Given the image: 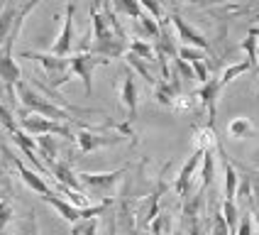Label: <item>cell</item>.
Segmentation results:
<instances>
[{
    "mask_svg": "<svg viewBox=\"0 0 259 235\" xmlns=\"http://www.w3.org/2000/svg\"><path fill=\"white\" fill-rule=\"evenodd\" d=\"M91 25H93V34H91L93 42L88 44V52H91V54L108 59V61L127 54L130 40L122 37V34H117L115 29L108 25V20H105L103 13L98 10V0H96L93 8H91Z\"/></svg>",
    "mask_w": 259,
    "mask_h": 235,
    "instance_id": "1",
    "label": "cell"
},
{
    "mask_svg": "<svg viewBox=\"0 0 259 235\" xmlns=\"http://www.w3.org/2000/svg\"><path fill=\"white\" fill-rule=\"evenodd\" d=\"M73 140H76V147L81 154H88V152H96V149H103V147H113L125 142L127 137L122 132H117V125H81V130L73 132Z\"/></svg>",
    "mask_w": 259,
    "mask_h": 235,
    "instance_id": "2",
    "label": "cell"
},
{
    "mask_svg": "<svg viewBox=\"0 0 259 235\" xmlns=\"http://www.w3.org/2000/svg\"><path fill=\"white\" fill-rule=\"evenodd\" d=\"M127 174V167H120L115 172H98V174H93V172H78V184H81V189L91 191V193H96V199H98V204L101 201H113V191L117 189V184L125 179Z\"/></svg>",
    "mask_w": 259,
    "mask_h": 235,
    "instance_id": "3",
    "label": "cell"
},
{
    "mask_svg": "<svg viewBox=\"0 0 259 235\" xmlns=\"http://www.w3.org/2000/svg\"><path fill=\"white\" fill-rule=\"evenodd\" d=\"M22 59L39 64L44 69V76H47V86L54 88V91L73 79V73L69 71V57H54V54H42V52H22Z\"/></svg>",
    "mask_w": 259,
    "mask_h": 235,
    "instance_id": "4",
    "label": "cell"
},
{
    "mask_svg": "<svg viewBox=\"0 0 259 235\" xmlns=\"http://www.w3.org/2000/svg\"><path fill=\"white\" fill-rule=\"evenodd\" d=\"M17 123H20V130L29 135V137H37V135H61V137H69L73 140V132L69 123H54L49 118L34 115L25 108L17 110Z\"/></svg>",
    "mask_w": 259,
    "mask_h": 235,
    "instance_id": "5",
    "label": "cell"
},
{
    "mask_svg": "<svg viewBox=\"0 0 259 235\" xmlns=\"http://www.w3.org/2000/svg\"><path fill=\"white\" fill-rule=\"evenodd\" d=\"M205 208V191L198 189L193 196H186L184 204V230H179L181 235H208V218L203 216Z\"/></svg>",
    "mask_w": 259,
    "mask_h": 235,
    "instance_id": "6",
    "label": "cell"
},
{
    "mask_svg": "<svg viewBox=\"0 0 259 235\" xmlns=\"http://www.w3.org/2000/svg\"><path fill=\"white\" fill-rule=\"evenodd\" d=\"M110 64L108 59L103 57H96L91 52H76V54H69V71L83 81V88H86V96L93 93V71L98 66H105Z\"/></svg>",
    "mask_w": 259,
    "mask_h": 235,
    "instance_id": "7",
    "label": "cell"
},
{
    "mask_svg": "<svg viewBox=\"0 0 259 235\" xmlns=\"http://www.w3.org/2000/svg\"><path fill=\"white\" fill-rule=\"evenodd\" d=\"M20 32L22 29L13 27L10 34L5 37L3 47H0V84H5V86H10V88H15L22 81V71H20L17 61L13 59V47H15V40L20 37Z\"/></svg>",
    "mask_w": 259,
    "mask_h": 235,
    "instance_id": "8",
    "label": "cell"
},
{
    "mask_svg": "<svg viewBox=\"0 0 259 235\" xmlns=\"http://www.w3.org/2000/svg\"><path fill=\"white\" fill-rule=\"evenodd\" d=\"M166 20H169V22L174 25V29H176V37L181 40V44H184V47H193V49L208 52V54H210L213 59H218L215 52H213V47H210V40H208L203 32H198V29L193 27V25H188V22L179 13H171L169 17H166Z\"/></svg>",
    "mask_w": 259,
    "mask_h": 235,
    "instance_id": "9",
    "label": "cell"
},
{
    "mask_svg": "<svg viewBox=\"0 0 259 235\" xmlns=\"http://www.w3.org/2000/svg\"><path fill=\"white\" fill-rule=\"evenodd\" d=\"M3 152H5V157H8V160L15 164L17 174H20V179L25 181V186H27V189H32L34 193H39V196H47V193H52V186L47 184V179H44L42 174H37L34 169H29L27 164L20 160L17 154H13V152H10V149H8L5 145H3Z\"/></svg>",
    "mask_w": 259,
    "mask_h": 235,
    "instance_id": "10",
    "label": "cell"
},
{
    "mask_svg": "<svg viewBox=\"0 0 259 235\" xmlns=\"http://www.w3.org/2000/svg\"><path fill=\"white\" fill-rule=\"evenodd\" d=\"M73 15H76V5L69 3L66 5V15H64V27L59 32L57 42L52 44L49 54H54V57H69L73 52Z\"/></svg>",
    "mask_w": 259,
    "mask_h": 235,
    "instance_id": "11",
    "label": "cell"
},
{
    "mask_svg": "<svg viewBox=\"0 0 259 235\" xmlns=\"http://www.w3.org/2000/svg\"><path fill=\"white\" fill-rule=\"evenodd\" d=\"M140 91H137V81H135V73L125 71L122 73V81H120V103L125 105L127 110V123L132 125L137 120V105H140Z\"/></svg>",
    "mask_w": 259,
    "mask_h": 235,
    "instance_id": "12",
    "label": "cell"
},
{
    "mask_svg": "<svg viewBox=\"0 0 259 235\" xmlns=\"http://www.w3.org/2000/svg\"><path fill=\"white\" fill-rule=\"evenodd\" d=\"M220 81L218 79H208L198 91H196V101L203 103V108L208 110V125L213 128L215 125V113H218V98H220Z\"/></svg>",
    "mask_w": 259,
    "mask_h": 235,
    "instance_id": "13",
    "label": "cell"
},
{
    "mask_svg": "<svg viewBox=\"0 0 259 235\" xmlns=\"http://www.w3.org/2000/svg\"><path fill=\"white\" fill-rule=\"evenodd\" d=\"M47 169H49L52 176L57 179V184H61V186H66V189H71V191H81V193H83L81 184H78V176H76V172L71 169L69 162L57 160V162H52V164H47Z\"/></svg>",
    "mask_w": 259,
    "mask_h": 235,
    "instance_id": "14",
    "label": "cell"
},
{
    "mask_svg": "<svg viewBox=\"0 0 259 235\" xmlns=\"http://www.w3.org/2000/svg\"><path fill=\"white\" fill-rule=\"evenodd\" d=\"M42 201H44V204H49V206H52V208L57 211L59 216H61V218L66 220V223H71V225H73V223H78V220H81V208H76V206L69 204L66 199H61V196H57L54 191H52V193H47V196H42Z\"/></svg>",
    "mask_w": 259,
    "mask_h": 235,
    "instance_id": "15",
    "label": "cell"
},
{
    "mask_svg": "<svg viewBox=\"0 0 259 235\" xmlns=\"http://www.w3.org/2000/svg\"><path fill=\"white\" fill-rule=\"evenodd\" d=\"M203 174H201V186L198 189H210L213 186V179H215V147H205L203 152Z\"/></svg>",
    "mask_w": 259,
    "mask_h": 235,
    "instance_id": "16",
    "label": "cell"
},
{
    "mask_svg": "<svg viewBox=\"0 0 259 235\" xmlns=\"http://www.w3.org/2000/svg\"><path fill=\"white\" fill-rule=\"evenodd\" d=\"M34 145H37V157H42L44 164L57 162L59 147H57V140H54L52 135H37V137H34Z\"/></svg>",
    "mask_w": 259,
    "mask_h": 235,
    "instance_id": "17",
    "label": "cell"
},
{
    "mask_svg": "<svg viewBox=\"0 0 259 235\" xmlns=\"http://www.w3.org/2000/svg\"><path fill=\"white\" fill-rule=\"evenodd\" d=\"M17 8H20V0H5V8L0 10V47H3L5 37H8V34H10V29H13Z\"/></svg>",
    "mask_w": 259,
    "mask_h": 235,
    "instance_id": "18",
    "label": "cell"
},
{
    "mask_svg": "<svg viewBox=\"0 0 259 235\" xmlns=\"http://www.w3.org/2000/svg\"><path fill=\"white\" fill-rule=\"evenodd\" d=\"M125 61H127V64H130V71L140 73V76H142L144 81H147V84H149V86L154 88V84H157L159 79H157V76H154V73H152V69H149V64H147V61H144V59L135 57V54H132V52H127V54H125Z\"/></svg>",
    "mask_w": 259,
    "mask_h": 235,
    "instance_id": "19",
    "label": "cell"
},
{
    "mask_svg": "<svg viewBox=\"0 0 259 235\" xmlns=\"http://www.w3.org/2000/svg\"><path fill=\"white\" fill-rule=\"evenodd\" d=\"M127 52H132L135 57L144 59L147 64H152V61H157V52H154V44H149V42H147V40H137V37H130Z\"/></svg>",
    "mask_w": 259,
    "mask_h": 235,
    "instance_id": "20",
    "label": "cell"
},
{
    "mask_svg": "<svg viewBox=\"0 0 259 235\" xmlns=\"http://www.w3.org/2000/svg\"><path fill=\"white\" fill-rule=\"evenodd\" d=\"M110 5V10L115 15H125L130 20H137V17H142L144 10L140 8V3L137 0H110L108 3Z\"/></svg>",
    "mask_w": 259,
    "mask_h": 235,
    "instance_id": "21",
    "label": "cell"
},
{
    "mask_svg": "<svg viewBox=\"0 0 259 235\" xmlns=\"http://www.w3.org/2000/svg\"><path fill=\"white\" fill-rule=\"evenodd\" d=\"M257 37H259V27H252V29H249V34H247L245 40L240 42V47L247 52V59H249L247 64H249V69H257V66H259V54H257L259 40H257Z\"/></svg>",
    "mask_w": 259,
    "mask_h": 235,
    "instance_id": "22",
    "label": "cell"
},
{
    "mask_svg": "<svg viewBox=\"0 0 259 235\" xmlns=\"http://www.w3.org/2000/svg\"><path fill=\"white\" fill-rule=\"evenodd\" d=\"M152 91H154V98H157V103H159V105H164V108H171L174 101H176V96H179L166 79H159Z\"/></svg>",
    "mask_w": 259,
    "mask_h": 235,
    "instance_id": "23",
    "label": "cell"
},
{
    "mask_svg": "<svg viewBox=\"0 0 259 235\" xmlns=\"http://www.w3.org/2000/svg\"><path fill=\"white\" fill-rule=\"evenodd\" d=\"M252 132H254V125H252V120L245 115L232 118L230 123H228V135L235 137V140H245V137H249Z\"/></svg>",
    "mask_w": 259,
    "mask_h": 235,
    "instance_id": "24",
    "label": "cell"
},
{
    "mask_svg": "<svg viewBox=\"0 0 259 235\" xmlns=\"http://www.w3.org/2000/svg\"><path fill=\"white\" fill-rule=\"evenodd\" d=\"M220 216H223V220L228 223V230L235 235L237 223H240V206H237V201L223 199V204H220Z\"/></svg>",
    "mask_w": 259,
    "mask_h": 235,
    "instance_id": "25",
    "label": "cell"
},
{
    "mask_svg": "<svg viewBox=\"0 0 259 235\" xmlns=\"http://www.w3.org/2000/svg\"><path fill=\"white\" fill-rule=\"evenodd\" d=\"M247 71H252V69H249V64H247V61H237V64H230V66H225L218 81H220V86L225 88L228 84H232V81H235L237 76H242V73H247Z\"/></svg>",
    "mask_w": 259,
    "mask_h": 235,
    "instance_id": "26",
    "label": "cell"
},
{
    "mask_svg": "<svg viewBox=\"0 0 259 235\" xmlns=\"http://www.w3.org/2000/svg\"><path fill=\"white\" fill-rule=\"evenodd\" d=\"M17 235H39V225H37L34 211H29L25 218H20V223H17Z\"/></svg>",
    "mask_w": 259,
    "mask_h": 235,
    "instance_id": "27",
    "label": "cell"
},
{
    "mask_svg": "<svg viewBox=\"0 0 259 235\" xmlns=\"http://www.w3.org/2000/svg\"><path fill=\"white\" fill-rule=\"evenodd\" d=\"M149 230L154 235H171V216L169 213H159L157 218L149 223Z\"/></svg>",
    "mask_w": 259,
    "mask_h": 235,
    "instance_id": "28",
    "label": "cell"
},
{
    "mask_svg": "<svg viewBox=\"0 0 259 235\" xmlns=\"http://www.w3.org/2000/svg\"><path fill=\"white\" fill-rule=\"evenodd\" d=\"M137 3H140V8L144 10V15H149L152 20H157V22L164 20V8H161L159 0H137Z\"/></svg>",
    "mask_w": 259,
    "mask_h": 235,
    "instance_id": "29",
    "label": "cell"
},
{
    "mask_svg": "<svg viewBox=\"0 0 259 235\" xmlns=\"http://www.w3.org/2000/svg\"><path fill=\"white\" fill-rule=\"evenodd\" d=\"M208 235H232L230 230H228V223L220 216V208H215L213 216H210V233Z\"/></svg>",
    "mask_w": 259,
    "mask_h": 235,
    "instance_id": "30",
    "label": "cell"
},
{
    "mask_svg": "<svg viewBox=\"0 0 259 235\" xmlns=\"http://www.w3.org/2000/svg\"><path fill=\"white\" fill-rule=\"evenodd\" d=\"M174 71L181 76V81H196V73H193V69H191V64H186L184 59H174Z\"/></svg>",
    "mask_w": 259,
    "mask_h": 235,
    "instance_id": "31",
    "label": "cell"
},
{
    "mask_svg": "<svg viewBox=\"0 0 259 235\" xmlns=\"http://www.w3.org/2000/svg\"><path fill=\"white\" fill-rule=\"evenodd\" d=\"M191 69L196 73V81L198 84H205L208 79H210V71H208V64H205V59H198V61H191Z\"/></svg>",
    "mask_w": 259,
    "mask_h": 235,
    "instance_id": "32",
    "label": "cell"
},
{
    "mask_svg": "<svg viewBox=\"0 0 259 235\" xmlns=\"http://www.w3.org/2000/svg\"><path fill=\"white\" fill-rule=\"evenodd\" d=\"M13 220V206L8 201H0V233H5V225Z\"/></svg>",
    "mask_w": 259,
    "mask_h": 235,
    "instance_id": "33",
    "label": "cell"
},
{
    "mask_svg": "<svg viewBox=\"0 0 259 235\" xmlns=\"http://www.w3.org/2000/svg\"><path fill=\"white\" fill-rule=\"evenodd\" d=\"M235 235H254V223H252L249 216H240V223H237Z\"/></svg>",
    "mask_w": 259,
    "mask_h": 235,
    "instance_id": "34",
    "label": "cell"
},
{
    "mask_svg": "<svg viewBox=\"0 0 259 235\" xmlns=\"http://www.w3.org/2000/svg\"><path fill=\"white\" fill-rule=\"evenodd\" d=\"M252 223L257 225V230H259V206H257V211H254V216H252Z\"/></svg>",
    "mask_w": 259,
    "mask_h": 235,
    "instance_id": "35",
    "label": "cell"
},
{
    "mask_svg": "<svg viewBox=\"0 0 259 235\" xmlns=\"http://www.w3.org/2000/svg\"><path fill=\"white\" fill-rule=\"evenodd\" d=\"M130 235H140L137 233V228H130Z\"/></svg>",
    "mask_w": 259,
    "mask_h": 235,
    "instance_id": "36",
    "label": "cell"
},
{
    "mask_svg": "<svg viewBox=\"0 0 259 235\" xmlns=\"http://www.w3.org/2000/svg\"><path fill=\"white\" fill-rule=\"evenodd\" d=\"M0 201H5V193H3V189H0Z\"/></svg>",
    "mask_w": 259,
    "mask_h": 235,
    "instance_id": "37",
    "label": "cell"
},
{
    "mask_svg": "<svg viewBox=\"0 0 259 235\" xmlns=\"http://www.w3.org/2000/svg\"><path fill=\"white\" fill-rule=\"evenodd\" d=\"M257 96H259V81H257Z\"/></svg>",
    "mask_w": 259,
    "mask_h": 235,
    "instance_id": "38",
    "label": "cell"
},
{
    "mask_svg": "<svg viewBox=\"0 0 259 235\" xmlns=\"http://www.w3.org/2000/svg\"><path fill=\"white\" fill-rule=\"evenodd\" d=\"M174 235H181V233H174Z\"/></svg>",
    "mask_w": 259,
    "mask_h": 235,
    "instance_id": "39",
    "label": "cell"
},
{
    "mask_svg": "<svg viewBox=\"0 0 259 235\" xmlns=\"http://www.w3.org/2000/svg\"><path fill=\"white\" fill-rule=\"evenodd\" d=\"M171 235H174V233H171Z\"/></svg>",
    "mask_w": 259,
    "mask_h": 235,
    "instance_id": "40",
    "label": "cell"
}]
</instances>
